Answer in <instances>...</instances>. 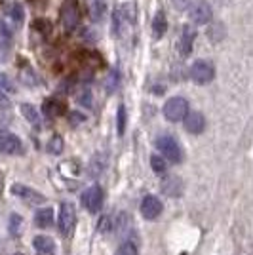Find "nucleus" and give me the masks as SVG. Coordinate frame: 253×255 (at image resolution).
<instances>
[{
	"label": "nucleus",
	"mask_w": 253,
	"mask_h": 255,
	"mask_svg": "<svg viewBox=\"0 0 253 255\" xmlns=\"http://www.w3.org/2000/svg\"><path fill=\"white\" fill-rule=\"evenodd\" d=\"M189 113V103L185 97H171L166 101L164 105V117L168 118L169 122H181Z\"/></svg>",
	"instance_id": "f257e3e1"
},
{
	"label": "nucleus",
	"mask_w": 253,
	"mask_h": 255,
	"mask_svg": "<svg viewBox=\"0 0 253 255\" xmlns=\"http://www.w3.org/2000/svg\"><path fill=\"white\" fill-rule=\"evenodd\" d=\"M61 23L67 31H73L80 23V8L76 0H65L61 6Z\"/></svg>",
	"instance_id": "f03ea898"
},
{
	"label": "nucleus",
	"mask_w": 253,
	"mask_h": 255,
	"mask_svg": "<svg viewBox=\"0 0 253 255\" xmlns=\"http://www.w3.org/2000/svg\"><path fill=\"white\" fill-rule=\"evenodd\" d=\"M215 76V69L210 61L206 59H198L196 63L190 67V78L196 82V84H210Z\"/></svg>",
	"instance_id": "7ed1b4c3"
},
{
	"label": "nucleus",
	"mask_w": 253,
	"mask_h": 255,
	"mask_svg": "<svg viewBox=\"0 0 253 255\" xmlns=\"http://www.w3.org/2000/svg\"><path fill=\"white\" fill-rule=\"evenodd\" d=\"M156 147L162 152V156L169 162H181V149H179V143L175 141L173 137L169 135H164L156 141Z\"/></svg>",
	"instance_id": "20e7f679"
},
{
	"label": "nucleus",
	"mask_w": 253,
	"mask_h": 255,
	"mask_svg": "<svg viewBox=\"0 0 253 255\" xmlns=\"http://www.w3.org/2000/svg\"><path fill=\"white\" fill-rule=\"evenodd\" d=\"M74 221H76L74 206L69 202H63L61 204V212H59V221H57V225H59V233L63 234V236H69L74 229Z\"/></svg>",
	"instance_id": "39448f33"
},
{
	"label": "nucleus",
	"mask_w": 253,
	"mask_h": 255,
	"mask_svg": "<svg viewBox=\"0 0 253 255\" xmlns=\"http://www.w3.org/2000/svg\"><path fill=\"white\" fill-rule=\"evenodd\" d=\"M82 204L88 212L97 213L103 204V189L99 185H92L90 189H86V192L82 194Z\"/></svg>",
	"instance_id": "423d86ee"
},
{
	"label": "nucleus",
	"mask_w": 253,
	"mask_h": 255,
	"mask_svg": "<svg viewBox=\"0 0 253 255\" xmlns=\"http://www.w3.org/2000/svg\"><path fill=\"white\" fill-rule=\"evenodd\" d=\"M211 15H213V11H211V6L208 2H196L192 8H190V19L196 23V25H206V23L211 21Z\"/></svg>",
	"instance_id": "0eeeda50"
},
{
	"label": "nucleus",
	"mask_w": 253,
	"mask_h": 255,
	"mask_svg": "<svg viewBox=\"0 0 253 255\" xmlns=\"http://www.w3.org/2000/svg\"><path fill=\"white\" fill-rule=\"evenodd\" d=\"M0 152L4 154H17L21 152V141L10 131H0Z\"/></svg>",
	"instance_id": "6e6552de"
},
{
	"label": "nucleus",
	"mask_w": 253,
	"mask_h": 255,
	"mask_svg": "<svg viewBox=\"0 0 253 255\" xmlns=\"http://www.w3.org/2000/svg\"><path fill=\"white\" fill-rule=\"evenodd\" d=\"M141 213H143V217H147V219H156L160 213H162V202H160L156 196H152V194H148L143 198V202H141Z\"/></svg>",
	"instance_id": "1a4fd4ad"
},
{
	"label": "nucleus",
	"mask_w": 253,
	"mask_h": 255,
	"mask_svg": "<svg viewBox=\"0 0 253 255\" xmlns=\"http://www.w3.org/2000/svg\"><path fill=\"white\" fill-rule=\"evenodd\" d=\"M183 120H185V128H187L189 133H202L204 128H206V118L198 111L187 113V117L183 118Z\"/></svg>",
	"instance_id": "9d476101"
},
{
	"label": "nucleus",
	"mask_w": 253,
	"mask_h": 255,
	"mask_svg": "<svg viewBox=\"0 0 253 255\" xmlns=\"http://www.w3.org/2000/svg\"><path fill=\"white\" fill-rule=\"evenodd\" d=\"M11 192H13L15 196L23 198L25 202H29V204L44 202V196H42V194H38V192L32 191V189H29V187H23V185H13Z\"/></svg>",
	"instance_id": "9b49d317"
},
{
	"label": "nucleus",
	"mask_w": 253,
	"mask_h": 255,
	"mask_svg": "<svg viewBox=\"0 0 253 255\" xmlns=\"http://www.w3.org/2000/svg\"><path fill=\"white\" fill-rule=\"evenodd\" d=\"M194 36H196V32L194 29H190L189 25H185L183 27V31H181V38H179V52L181 55H189L192 52V42H194Z\"/></svg>",
	"instance_id": "f8f14e48"
},
{
	"label": "nucleus",
	"mask_w": 253,
	"mask_h": 255,
	"mask_svg": "<svg viewBox=\"0 0 253 255\" xmlns=\"http://www.w3.org/2000/svg\"><path fill=\"white\" fill-rule=\"evenodd\" d=\"M32 246H34V250H36L38 255L55 254V244H53L52 238H48V236H36V238L32 240Z\"/></svg>",
	"instance_id": "ddd939ff"
},
{
	"label": "nucleus",
	"mask_w": 253,
	"mask_h": 255,
	"mask_svg": "<svg viewBox=\"0 0 253 255\" xmlns=\"http://www.w3.org/2000/svg\"><path fill=\"white\" fill-rule=\"evenodd\" d=\"M34 223H36V227H40V229H48V227H52L53 212L50 210V208H42V210H38L36 215H34Z\"/></svg>",
	"instance_id": "4468645a"
},
{
	"label": "nucleus",
	"mask_w": 253,
	"mask_h": 255,
	"mask_svg": "<svg viewBox=\"0 0 253 255\" xmlns=\"http://www.w3.org/2000/svg\"><path fill=\"white\" fill-rule=\"evenodd\" d=\"M152 31H154V36L156 38H162L166 31H168V19H166V13L164 11H158L154 15V21H152Z\"/></svg>",
	"instance_id": "2eb2a0df"
},
{
	"label": "nucleus",
	"mask_w": 253,
	"mask_h": 255,
	"mask_svg": "<svg viewBox=\"0 0 253 255\" xmlns=\"http://www.w3.org/2000/svg\"><path fill=\"white\" fill-rule=\"evenodd\" d=\"M11 52V38L8 32L0 31V63H4Z\"/></svg>",
	"instance_id": "dca6fc26"
},
{
	"label": "nucleus",
	"mask_w": 253,
	"mask_h": 255,
	"mask_svg": "<svg viewBox=\"0 0 253 255\" xmlns=\"http://www.w3.org/2000/svg\"><path fill=\"white\" fill-rule=\"evenodd\" d=\"M21 113L23 117L27 118L31 124H38V120H40V117H38V113H36V109L32 105H29V103H25V105H21Z\"/></svg>",
	"instance_id": "f3484780"
},
{
	"label": "nucleus",
	"mask_w": 253,
	"mask_h": 255,
	"mask_svg": "<svg viewBox=\"0 0 253 255\" xmlns=\"http://www.w3.org/2000/svg\"><path fill=\"white\" fill-rule=\"evenodd\" d=\"M150 166H152V170L156 171L158 175L166 173V170H168V164H166V160L162 158V156H158V154L150 156Z\"/></svg>",
	"instance_id": "a211bd4d"
},
{
	"label": "nucleus",
	"mask_w": 253,
	"mask_h": 255,
	"mask_svg": "<svg viewBox=\"0 0 253 255\" xmlns=\"http://www.w3.org/2000/svg\"><path fill=\"white\" fill-rule=\"evenodd\" d=\"M116 255H139V254L133 242H124V244H120V248L116 250Z\"/></svg>",
	"instance_id": "6ab92c4d"
},
{
	"label": "nucleus",
	"mask_w": 253,
	"mask_h": 255,
	"mask_svg": "<svg viewBox=\"0 0 253 255\" xmlns=\"http://www.w3.org/2000/svg\"><path fill=\"white\" fill-rule=\"evenodd\" d=\"M48 150H50L52 154H59V152L63 150V139L59 137V135H53L52 141L48 143Z\"/></svg>",
	"instance_id": "aec40b11"
},
{
	"label": "nucleus",
	"mask_w": 253,
	"mask_h": 255,
	"mask_svg": "<svg viewBox=\"0 0 253 255\" xmlns=\"http://www.w3.org/2000/svg\"><path fill=\"white\" fill-rule=\"evenodd\" d=\"M13 92V84L6 75H0V94H11Z\"/></svg>",
	"instance_id": "412c9836"
},
{
	"label": "nucleus",
	"mask_w": 253,
	"mask_h": 255,
	"mask_svg": "<svg viewBox=\"0 0 253 255\" xmlns=\"http://www.w3.org/2000/svg\"><path fill=\"white\" fill-rule=\"evenodd\" d=\"M124 124H126V109L120 107L118 109V131L124 133Z\"/></svg>",
	"instance_id": "4be33fe9"
},
{
	"label": "nucleus",
	"mask_w": 253,
	"mask_h": 255,
	"mask_svg": "<svg viewBox=\"0 0 253 255\" xmlns=\"http://www.w3.org/2000/svg\"><path fill=\"white\" fill-rule=\"evenodd\" d=\"M190 2L192 0H171V4H173L175 10H187L190 6Z\"/></svg>",
	"instance_id": "5701e85b"
},
{
	"label": "nucleus",
	"mask_w": 253,
	"mask_h": 255,
	"mask_svg": "<svg viewBox=\"0 0 253 255\" xmlns=\"http://www.w3.org/2000/svg\"><path fill=\"white\" fill-rule=\"evenodd\" d=\"M11 17L15 19V21H21V17H23V10H21V6L19 4H13V8H11Z\"/></svg>",
	"instance_id": "b1692460"
},
{
	"label": "nucleus",
	"mask_w": 253,
	"mask_h": 255,
	"mask_svg": "<svg viewBox=\"0 0 253 255\" xmlns=\"http://www.w3.org/2000/svg\"><path fill=\"white\" fill-rule=\"evenodd\" d=\"M0 187H2V173H0Z\"/></svg>",
	"instance_id": "393cba45"
}]
</instances>
